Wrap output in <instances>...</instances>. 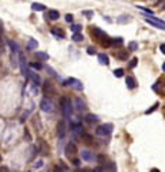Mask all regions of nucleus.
I'll use <instances>...</instances> for the list:
<instances>
[{"mask_svg": "<svg viewBox=\"0 0 165 172\" xmlns=\"http://www.w3.org/2000/svg\"><path fill=\"white\" fill-rule=\"evenodd\" d=\"M81 139L85 142V144H93V141H94V138L93 135H90V134H85V132H82L81 134Z\"/></svg>", "mask_w": 165, "mask_h": 172, "instance_id": "21", "label": "nucleus"}, {"mask_svg": "<svg viewBox=\"0 0 165 172\" xmlns=\"http://www.w3.org/2000/svg\"><path fill=\"white\" fill-rule=\"evenodd\" d=\"M37 47H38V43H37L36 40H33V38H30L29 43H27V49H29V50H34V49H37Z\"/></svg>", "mask_w": 165, "mask_h": 172, "instance_id": "25", "label": "nucleus"}, {"mask_svg": "<svg viewBox=\"0 0 165 172\" xmlns=\"http://www.w3.org/2000/svg\"><path fill=\"white\" fill-rule=\"evenodd\" d=\"M162 71H165V63L162 64Z\"/></svg>", "mask_w": 165, "mask_h": 172, "instance_id": "50", "label": "nucleus"}, {"mask_svg": "<svg viewBox=\"0 0 165 172\" xmlns=\"http://www.w3.org/2000/svg\"><path fill=\"white\" fill-rule=\"evenodd\" d=\"M46 70L49 71V73H50V74H51V75H56V73H54V70L51 69V67H49V66H47V67H46Z\"/></svg>", "mask_w": 165, "mask_h": 172, "instance_id": "45", "label": "nucleus"}, {"mask_svg": "<svg viewBox=\"0 0 165 172\" xmlns=\"http://www.w3.org/2000/svg\"><path fill=\"white\" fill-rule=\"evenodd\" d=\"M91 34L94 36L96 38H98V40H102L104 37H107V33L102 32V30H100L98 27H94V29L91 30Z\"/></svg>", "mask_w": 165, "mask_h": 172, "instance_id": "11", "label": "nucleus"}, {"mask_svg": "<svg viewBox=\"0 0 165 172\" xmlns=\"http://www.w3.org/2000/svg\"><path fill=\"white\" fill-rule=\"evenodd\" d=\"M114 56H116V58L121 60V61L128 60V51H127V50H117V51L114 53Z\"/></svg>", "mask_w": 165, "mask_h": 172, "instance_id": "12", "label": "nucleus"}, {"mask_svg": "<svg viewBox=\"0 0 165 172\" xmlns=\"http://www.w3.org/2000/svg\"><path fill=\"white\" fill-rule=\"evenodd\" d=\"M125 84H127V88H130V90L137 88V81H135V78H134L132 75H128V77L125 78Z\"/></svg>", "mask_w": 165, "mask_h": 172, "instance_id": "16", "label": "nucleus"}, {"mask_svg": "<svg viewBox=\"0 0 165 172\" xmlns=\"http://www.w3.org/2000/svg\"><path fill=\"white\" fill-rule=\"evenodd\" d=\"M60 108H61V112L64 115V118L70 120L71 114H73V104H71V100L67 98V97H61L60 98Z\"/></svg>", "mask_w": 165, "mask_h": 172, "instance_id": "1", "label": "nucleus"}, {"mask_svg": "<svg viewBox=\"0 0 165 172\" xmlns=\"http://www.w3.org/2000/svg\"><path fill=\"white\" fill-rule=\"evenodd\" d=\"M137 9H140V10H142V12H145L147 14H151V16L154 14V12H152L151 9H145V7H140V6H137Z\"/></svg>", "mask_w": 165, "mask_h": 172, "instance_id": "40", "label": "nucleus"}, {"mask_svg": "<svg viewBox=\"0 0 165 172\" xmlns=\"http://www.w3.org/2000/svg\"><path fill=\"white\" fill-rule=\"evenodd\" d=\"M9 46H10V49H12V51H13V53L19 51V44H17L16 41H13V40H9Z\"/></svg>", "mask_w": 165, "mask_h": 172, "instance_id": "27", "label": "nucleus"}, {"mask_svg": "<svg viewBox=\"0 0 165 172\" xmlns=\"http://www.w3.org/2000/svg\"><path fill=\"white\" fill-rule=\"evenodd\" d=\"M74 103H76V108H77V111H82V110H85V108H87V104L84 103L81 98H76V101H74Z\"/></svg>", "mask_w": 165, "mask_h": 172, "instance_id": "17", "label": "nucleus"}, {"mask_svg": "<svg viewBox=\"0 0 165 172\" xmlns=\"http://www.w3.org/2000/svg\"><path fill=\"white\" fill-rule=\"evenodd\" d=\"M66 130H67L66 122H64V121H60V122L57 124V134H58V137L60 138L64 137V135H66Z\"/></svg>", "mask_w": 165, "mask_h": 172, "instance_id": "10", "label": "nucleus"}, {"mask_svg": "<svg viewBox=\"0 0 165 172\" xmlns=\"http://www.w3.org/2000/svg\"><path fill=\"white\" fill-rule=\"evenodd\" d=\"M32 9H33L34 12H44L46 10V6L41 4V3H33L32 4Z\"/></svg>", "mask_w": 165, "mask_h": 172, "instance_id": "20", "label": "nucleus"}, {"mask_svg": "<svg viewBox=\"0 0 165 172\" xmlns=\"http://www.w3.org/2000/svg\"><path fill=\"white\" fill-rule=\"evenodd\" d=\"M158 105H160V104H158V103H155L154 105H152V107H151V108H148V110L145 111V114H147V115H149L151 112H154V111H155V110L158 108Z\"/></svg>", "mask_w": 165, "mask_h": 172, "instance_id": "35", "label": "nucleus"}, {"mask_svg": "<svg viewBox=\"0 0 165 172\" xmlns=\"http://www.w3.org/2000/svg\"><path fill=\"white\" fill-rule=\"evenodd\" d=\"M30 67H32V69H36V70H41L43 69V64H41L40 61H32V63H30Z\"/></svg>", "mask_w": 165, "mask_h": 172, "instance_id": "30", "label": "nucleus"}, {"mask_svg": "<svg viewBox=\"0 0 165 172\" xmlns=\"http://www.w3.org/2000/svg\"><path fill=\"white\" fill-rule=\"evenodd\" d=\"M111 41H113V46H122L124 44V40H122V37H117V38H111Z\"/></svg>", "mask_w": 165, "mask_h": 172, "instance_id": "28", "label": "nucleus"}, {"mask_svg": "<svg viewBox=\"0 0 165 172\" xmlns=\"http://www.w3.org/2000/svg\"><path fill=\"white\" fill-rule=\"evenodd\" d=\"M130 20H131V19L128 17V16H121V17L117 19V21H118V23H128Z\"/></svg>", "mask_w": 165, "mask_h": 172, "instance_id": "37", "label": "nucleus"}, {"mask_svg": "<svg viewBox=\"0 0 165 172\" xmlns=\"http://www.w3.org/2000/svg\"><path fill=\"white\" fill-rule=\"evenodd\" d=\"M36 56L40 57L41 60H49V54H46V53H43V51H37L36 53Z\"/></svg>", "mask_w": 165, "mask_h": 172, "instance_id": "33", "label": "nucleus"}, {"mask_svg": "<svg viewBox=\"0 0 165 172\" xmlns=\"http://www.w3.org/2000/svg\"><path fill=\"white\" fill-rule=\"evenodd\" d=\"M37 148H38V154H41V155L49 154V147H47V144L44 142V139H38V145H37Z\"/></svg>", "mask_w": 165, "mask_h": 172, "instance_id": "9", "label": "nucleus"}, {"mask_svg": "<svg viewBox=\"0 0 165 172\" xmlns=\"http://www.w3.org/2000/svg\"><path fill=\"white\" fill-rule=\"evenodd\" d=\"M87 54H90V56L96 54V49H94V47H88V49H87Z\"/></svg>", "mask_w": 165, "mask_h": 172, "instance_id": "43", "label": "nucleus"}, {"mask_svg": "<svg viewBox=\"0 0 165 172\" xmlns=\"http://www.w3.org/2000/svg\"><path fill=\"white\" fill-rule=\"evenodd\" d=\"M70 128H71V131H73L74 134H82V130H84L80 122H71Z\"/></svg>", "mask_w": 165, "mask_h": 172, "instance_id": "14", "label": "nucleus"}, {"mask_svg": "<svg viewBox=\"0 0 165 172\" xmlns=\"http://www.w3.org/2000/svg\"><path fill=\"white\" fill-rule=\"evenodd\" d=\"M101 44H102L104 47H110V46H113V41H111V38L107 36V37H104V38L101 40Z\"/></svg>", "mask_w": 165, "mask_h": 172, "instance_id": "26", "label": "nucleus"}, {"mask_svg": "<svg viewBox=\"0 0 165 172\" xmlns=\"http://www.w3.org/2000/svg\"><path fill=\"white\" fill-rule=\"evenodd\" d=\"M138 49V44L135 43V41H131L130 44H128V50H131V51H135Z\"/></svg>", "mask_w": 165, "mask_h": 172, "instance_id": "38", "label": "nucleus"}, {"mask_svg": "<svg viewBox=\"0 0 165 172\" xmlns=\"http://www.w3.org/2000/svg\"><path fill=\"white\" fill-rule=\"evenodd\" d=\"M51 34L57 36L58 38H64V37H66L64 32H63V30H60V29H51Z\"/></svg>", "mask_w": 165, "mask_h": 172, "instance_id": "23", "label": "nucleus"}, {"mask_svg": "<svg viewBox=\"0 0 165 172\" xmlns=\"http://www.w3.org/2000/svg\"><path fill=\"white\" fill-rule=\"evenodd\" d=\"M27 78H30V80L33 81L34 86H38V84L41 83V80H40L38 74H37V73H34V71H32V70H29V77H27Z\"/></svg>", "mask_w": 165, "mask_h": 172, "instance_id": "13", "label": "nucleus"}, {"mask_svg": "<svg viewBox=\"0 0 165 172\" xmlns=\"http://www.w3.org/2000/svg\"><path fill=\"white\" fill-rule=\"evenodd\" d=\"M71 164H73V165H76V167H80L81 161H80L78 158H73V159H71Z\"/></svg>", "mask_w": 165, "mask_h": 172, "instance_id": "41", "label": "nucleus"}, {"mask_svg": "<svg viewBox=\"0 0 165 172\" xmlns=\"http://www.w3.org/2000/svg\"><path fill=\"white\" fill-rule=\"evenodd\" d=\"M71 38H73L74 41H82V40H84V37H82V34L80 33V32H78V33H74Z\"/></svg>", "mask_w": 165, "mask_h": 172, "instance_id": "32", "label": "nucleus"}, {"mask_svg": "<svg viewBox=\"0 0 165 172\" xmlns=\"http://www.w3.org/2000/svg\"><path fill=\"white\" fill-rule=\"evenodd\" d=\"M98 61L102 66H108L110 64V58H108L107 54H98Z\"/></svg>", "mask_w": 165, "mask_h": 172, "instance_id": "18", "label": "nucleus"}, {"mask_svg": "<svg viewBox=\"0 0 165 172\" xmlns=\"http://www.w3.org/2000/svg\"><path fill=\"white\" fill-rule=\"evenodd\" d=\"M160 9H161V10H165V1L161 4V6H160Z\"/></svg>", "mask_w": 165, "mask_h": 172, "instance_id": "49", "label": "nucleus"}, {"mask_svg": "<svg viewBox=\"0 0 165 172\" xmlns=\"http://www.w3.org/2000/svg\"><path fill=\"white\" fill-rule=\"evenodd\" d=\"M70 29H71L74 33H78V32L81 30V26H80V24H71V27H70Z\"/></svg>", "mask_w": 165, "mask_h": 172, "instance_id": "39", "label": "nucleus"}, {"mask_svg": "<svg viewBox=\"0 0 165 172\" xmlns=\"http://www.w3.org/2000/svg\"><path fill=\"white\" fill-rule=\"evenodd\" d=\"M104 168H105L107 171H117V165L114 164V162H108Z\"/></svg>", "mask_w": 165, "mask_h": 172, "instance_id": "31", "label": "nucleus"}, {"mask_svg": "<svg viewBox=\"0 0 165 172\" xmlns=\"http://www.w3.org/2000/svg\"><path fill=\"white\" fill-rule=\"evenodd\" d=\"M82 16H85L87 19H91L94 16V12H93V10H84V12H82Z\"/></svg>", "mask_w": 165, "mask_h": 172, "instance_id": "36", "label": "nucleus"}, {"mask_svg": "<svg viewBox=\"0 0 165 172\" xmlns=\"http://www.w3.org/2000/svg\"><path fill=\"white\" fill-rule=\"evenodd\" d=\"M145 21L151 24L152 27H157V29H160V30H165V21L162 20H158L157 17H145Z\"/></svg>", "mask_w": 165, "mask_h": 172, "instance_id": "4", "label": "nucleus"}, {"mask_svg": "<svg viewBox=\"0 0 165 172\" xmlns=\"http://www.w3.org/2000/svg\"><path fill=\"white\" fill-rule=\"evenodd\" d=\"M41 167H43V161H37L34 164V168H41Z\"/></svg>", "mask_w": 165, "mask_h": 172, "instance_id": "44", "label": "nucleus"}, {"mask_svg": "<svg viewBox=\"0 0 165 172\" xmlns=\"http://www.w3.org/2000/svg\"><path fill=\"white\" fill-rule=\"evenodd\" d=\"M63 86H71V87H74L76 90H80V91L84 88V86H82L77 78H67V80L63 81Z\"/></svg>", "mask_w": 165, "mask_h": 172, "instance_id": "5", "label": "nucleus"}, {"mask_svg": "<svg viewBox=\"0 0 165 172\" xmlns=\"http://www.w3.org/2000/svg\"><path fill=\"white\" fill-rule=\"evenodd\" d=\"M114 75L118 77V78H120V77H124V70L122 69H116L114 70Z\"/></svg>", "mask_w": 165, "mask_h": 172, "instance_id": "34", "label": "nucleus"}, {"mask_svg": "<svg viewBox=\"0 0 165 172\" xmlns=\"http://www.w3.org/2000/svg\"><path fill=\"white\" fill-rule=\"evenodd\" d=\"M100 118L96 115V114H87L85 115V121L88 122V124H94V122H97Z\"/></svg>", "mask_w": 165, "mask_h": 172, "instance_id": "19", "label": "nucleus"}, {"mask_svg": "<svg viewBox=\"0 0 165 172\" xmlns=\"http://www.w3.org/2000/svg\"><path fill=\"white\" fill-rule=\"evenodd\" d=\"M43 93H44V95H47V97H51V95L56 94V90H54V87H53V84H51L50 81H46V83H44V86H43Z\"/></svg>", "mask_w": 165, "mask_h": 172, "instance_id": "7", "label": "nucleus"}, {"mask_svg": "<svg viewBox=\"0 0 165 172\" xmlns=\"http://www.w3.org/2000/svg\"><path fill=\"white\" fill-rule=\"evenodd\" d=\"M137 64H138V58L137 57H132L131 60H130V63H128V69H135Z\"/></svg>", "mask_w": 165, "mask_h": 172, "instance_id": "29", "label": "nucleus"}, {"mask_svg": "<svg viewBox=\"0 0 165 172\" xmlns=\"http://www.w3.org/2000/svg\"><path fill=\"white\" fill-rule=\"evenodd\" d=\"M96 161L98 162L101 167H105V165H107V164H105V162H107V156H105V155H102V154L97 155V159H96Z\"/></svg>", "mask_w": 165, "mask_h": 172, "instance_id": "24", "label": "nucleus"}, {"mask_svg": "<svg viewBox=\"0 0 165 172\" xmlns=\"http://www.w3.org/2000/svg\"><path fill=\"white\" fill-rule=\"evenodd\" d=\"M3 50H4V46L1 44V40H0V51H3Z\"/></svg>", "mask_w": 165, "mask_h": 172, "instance_id": "48", "label": "nucleus"}, {"mask_svg": "<svg viewBox=\"0 0 165 172\" xmlns=\"http://www.w3.org/2000/svg\"><path fill=\"white\" fill-rule=\"evenodd\" d=\"M47 16H49L50 20H58V17H60V13H58L57 10H49Z\"/></svg>", "mask_w": 165, "mask_h": 172, "instance_id": "22", "label": "nucleus"}, {"mask_svg": "<svg viewBox=\"0 0 165 172\" xmlns=\"http://www.w3.org/2000/svg\"><path fill=\"white\" fill-rule=\"evenodd\" d=\"M113 128H114L113 124H102L96 130V134L100 135V137H108L113 132Z\"/></svg>", "mask_w": 165, "mask_h": 172, "instance_id": "2", "label": "nucleus"}, {"mask_svg": "<svg viewBox=\"0 0 165 172\" xmlns=\"http://www.w3.org/2000/svg\"><path fill=\"white\" fill-rule=\"evenodd\" d=\"M160 50H161V53L165 54V44H161V46H160Z\"/></svg>", "mask_w": 165, "mask_h": 172, "instance_id": "46", "label": "nucleus"}, {"mask_svg": "<svg viewBox=\"0 0 165 172\" xmlns=\"http://www.w3.org/2000/svg\"><path fill=\"white\" fill-rule=\"evenodd\" d=\"M164 1H165V0H157V6L160 7V6H161V4H162Z\"/></svg>", "mask_w": 165, "mask_h": 172, "instance_id": "47", "label": "nucleus"}, {"mask_svg": "<svg viewBox=\"0 0 165 172\" xmlns=\"http://www.w3.org/2000/svg\"><path fill=\"white\" fill-rule=\"evenodd\" d=\"M73 20H74L73 14H66V21L67 23H73Z\"/></svg>", "mask_w": 165, "mask_h": 172, "instance_id": "42", "label": "nucleus"}, {"mask_svg": "<svg viewBox=\"0 0 165 172\" xmlns=\"http://www.w3.org/2000/svg\"><path fill=\"white\" fill-rule=\"evenodd\" d=\"M19 60H20V69H21V74H23V77H29V69H27V66H26V58H24V56L20 53V56H19Z\"/></svg>", "mask_w": 165, "mask_h": 172, "instance_id": "6", "label": "nucleus"}, {"mask_svg": "<svg viewBox=\"0 0 165 172\" xmlns=\"http://www.w3.org/2000/svg\"><path fill=\"white\" fill-rule=\"evenodd\" d=\"M64 152H66V156L67 158H73V156H76V155L78 154V148H77V145L74 144V142H68L66 145V148H64Z\"/></svg>", "mask_w": 165, "mask_h": 172, "instance_id": "3", "label": "nucleus"}, {"mask_svg": "<svg viewBox=\"0 0 165 172\" xmlns=\"http://www.w3.org/2000/svg\"><path fill=\"white\" fill-rule=\"evenodd\" d=\"M40 108L43 110V111H46V112H51L53 110H54V105L53 103L47 100V98H44V100H41V103H40Z\"/></svg>", "mask_w": 165, "mask_h": 172, "instance_id": "8", "label": "nucleus"}, {"mask_svg": "<svg viewBox=\"0 0 165 172\" xmlns=\"http://www.w3.org/2000/svg\"><path fill=\"white\" fill-rule=\"evenodd\" d=\"M81 156L82 159H85V161H94V159H97V156L94 155V152H91V151H82L81 152Z\"/></svg>", "mask_w": 165, "mask_h": 172, "instance_id": "15", "label": "nucleus"}]
</instances>
